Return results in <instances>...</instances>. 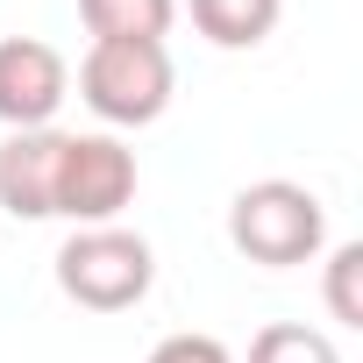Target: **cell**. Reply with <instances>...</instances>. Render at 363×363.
I'll return each instance as SVG.
<instances>
[{
	"label": "cell",
	"mask_w": 363,
	"mask_h": 363,
	"mask_svg": "<svg viewBox=\"0 0 363 363\" xmlns=\"http://www.w3.org/2000/svg\"><path fill=\"white\" fill-rule=\"evenodd\" d=\"M178 65L164 43H93L79 57V100L107 121V128H150L171 107Z\"/></svg>",
	"instance_id": "cell-3"
},
{
	"label": "cell",
	"mask_w": 363,
	"mask_h": 363,
	"mask_svg": "<svg viewBox=\"0 0 363 363\" xmlns=\"http://www.w3.org/2000/svg\"><path fill=\"white\" fill-rule=\"evenodd\" d=\"M79 22L93 29V43H164L178 0H79Z\"/></svg>",
	"instance_id": "cell-7"
},
{
	"label": "cell",
	"mask_w": 363,
	"mask_h": 363,
	"mask_svg": "<svg viewBox=\"0 0 363 363\" xmlns=\"http://www.w3.org/2000/svg\"><path fill=\"white\" fill-rule=\"evenodd\" d=\"M228 242L264 271L313 264L328 250V207H320V193L292 186V178H257L228 200Z\"/></svg>",
	"instance_id": "cell-1"
},
{
	"label": "cell",
	"mask_w": 363,
	"mask_h": 363,
	"mask_svg": "<svg viewBox=\"0 0 363 363\" xmlns=\"http://www.w3.org/2000/svg\"><path fill=\"white\" fill-rule=\"evenodd\" d=\"M250 363H342L335 335L306 328V320H271L250 335Z\"/></svg>",
	"instance_id": "cell-9"
},
{
	"label": "cell",
	"mask_w": 363,
	"mask_h": 363,
	"mask_svg": "<svg viewBox=\"0 0 363 363\" xmlns=\"http://www.w3.org/2000/svg\"><path fill=\"white\" fill-rule=\"evenodd\" d=\"M328 313H335V328H363V242H335V257H328Z\"/></svg>",
	"instance_id": "cell-10"
},
{
	"label": "cell",
	"mask_w": 363,
	"mask_h": 363,
	"mask_svg": "<svg viewBox=\"0 0 363 363\" xmlns=\"http://www.w3.org/2000/svg\"><path fill=\"white\" fill-rule=\"evenodd\" d=\"M143 363H235V356H228V342H214V335H164Z\"/></svg>",
	"instance_id": "cell-11"
},
{
	"label": "cell",
	"mask_w": 363,
	"mask_h": 363,
	"mask_svg": "<svg viewBox=\"0 0 363 363\" xmlns=\"http://www.w3.org/2000/svg\"><path fill=\"white\" fill-rule=\"evenodd\" d=\"M72 93V65L43 36H0V121L15 128H50Z\"/></svg>",
	"instance_id": "cell-5"
},
{
	"label": "cell",
	"mask_w": 363,
	"mask_h": 363,
	"mask_svg": "<svg viewBox=\"0 0 363 363\" xmlns=\"http://www.w3.org/2000/svg\"><path fill=\"white\" fill-rule=\"evenodd\" d=\"M285 15V0H193V29L214 50H257Z\"/></svg>",
	"instance_id": "cell-8"
},
{
	"label": "cell",
	"mask_w": 363,
	"mask_h": 363,
	"mask_svg": "<svg viewBox=\"0 0 363 363\" xmlns=\"http://www.w3.org/2000/svg\"><path fill=\"white\" fill-rule=\"evenodd\" d=\"M143 171H135V150L107 128L93 135H65V157H57V193H50V221H72V228H107L121 221V207L135 200Z\"/></svg>",
	"instance_id": "cell-4"
},
{
	"label": "cell",
	"mask_w": 363,
	"mask_h": 363,
	"mask_svg": "<svg viewBox=\"0 0 363 363\" xmlns=\"http://www.w3.org/2000/svg\"><path fill=\"white\" fill-rule=\"evenodd\" d=\"M57 157H65V128H15L0 143V207L15 221H50Z\"/></svg>",
	"instance_id": "cell-6"
},
{
	"label": "cell",
	"mask_w": 363,
	"mask_h": 363,
	"mask_svg": "<svg viewBox=\"0 0 363 363\" xmlns=\"http://www.w3.org/2000/svg\"><path fill=\"white\" fill-rule=\"evenodd\" d=\"M150 285H157V250L121 221L72 228L57 250V292L86 313H128L150 299Z\"/></svg>",
	"instance_id": "cell-2"
}]
</instances>
